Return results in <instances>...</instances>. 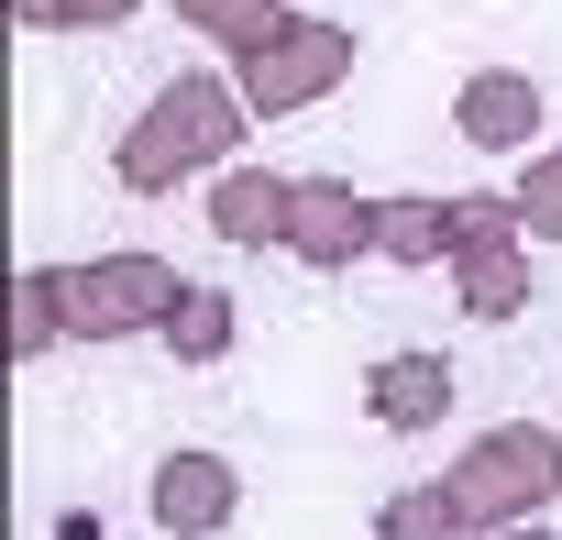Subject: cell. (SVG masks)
<instances>
[{
    "instance_id": "6",
    "label": "cell",
    "mask_w": 562,
    "mask_h": 540,
    "mask_svg": "<svg viewBox=\"0 0 562 540\" xmlns=\"http://www.w3.org/2000/svg\"><path fill=\"white\" fill-rule=\"evenodd\" d=\"M364 408H375L386 430H430V419L452 408V353H386V364L364 375Z\"/></svg>"
},
{
    "instance_id": "2",
    "label": "cell",
    "mask_w": 562,
    "mask_h": 540,
    "mask_svg": "<svg viewBox=\"0 0 562 540\" xmlns=\"http://www.w3.org/2000/svg\"><path fill=\"white\" fill-rule=\"evenodd\" d=\"M540 496H562V441L551 430H485V452L452 474V507H463V529H485V518H529Z\"/></svg>"
},
{
    "instance_id": "17",
    "label": "cell",
    "mask_w": 562,
    "mask_h": 540,
    "mask_svg": "<svg viewBox=\"0 0 562 540\" xmlns=\"http://www.w3.org/2000/svg\"><path fill=\"white\" fill-rule=\"evenodd\" d=\"M507 540H551V529H507Z\"/></svg>"
},
{
    "instance_id": "3",
    "label": "cell",
    "mask_w": 562,
    "mask_h": 540,
    "mask_svg": "<svg viewBox=\"0 0 562 540\" xmlns=\"http://www.w3.org/2000/svg\"><path fill=\"white\" fill-rule=\"evenodd\" d=\"M177 299H188L177 265H155V254H100V265H67V277H56L67 331H144V320H166Z\"/></svg>"
},
{
    "instance_id": "5",
    "label": "cell",
    "mask_w": 562,
    "mask_h": 540,
    "mask_svg": "<svg viewBox=\"0 0 562 540\" xmlns=\"http://www.w3.org/2000/svg\"><path fill=\"white\" fill-rule=\"evenodd\" d=\"M232 507H243V485H232L221 452H166L155 463V529L166 540H210V529H232Z\"/></svg>"
},
{
    "instance_id": "9",
    "label": "cell",
    "mask_w": 562,
    "mask_h": 540,
    "mask_svg": "<svg viewBox=\"0 0 562 540\" xmlns=\"http://www.w3.org/2000/svg\"><path fill=\"white\" fill-rule=\"evenodd\" d=\"M155 331H166V353H177V364H221V353H232V299H221V288H188Z\"/></svg>"
},
{
    "instance_id": "11",
    "label": "cell",
    "mask_w": 562,
    "mask_h": 540,
    "mask_svg": "<svg viewBox=\"0 0 562 540\" xmlns=\"http://www.w3.org/2000/svg\"><path fill=\"white\" fill-rule=\"evenodd\" d=\"M177 12H188V23H210L221 45H243V56L288 34V12H276V0H177Z\"/></svg>"
},
{
    "instance_id": "10",
    "label": "cell",
    "mask_w": 562,
    "mask_h": 540,
    "mask_svg": "<svg viewBox=\"0 0 562 540\" xmlns=\"http://www.w3.org/2000/svg\"><path fill=\"white\" fill-rule=\"evenodd\" d=\"M288 199H299V188H276V177H232V188L210 199V221H221L232 243H265V232H288Z\"/></svg>"
},
{
    "instance_id": "16",
    "label": "cell",
    "mask_w": 562,
    "mask_h": 540,
    "mask_svg": "<svg viewBox=\"0 0 562 540\" xmlns=\"http://www.w3.org/2000/svg\"><path fill=\"white\" fill-rule=\"evenodd\" d=\"M56 540H100V518H89V507H67V518H56Z\"/></svg>"
},
{
    "instance_id": "1",
    "label": "cell",
    "mask_w": 562,
    "mask_h": 540,
    "mask_svg": "<svg viewBox=\"0 0 562 540\" xmlns=\"http://www.w3.org/2000/svg\"><path fill=\"white\" fill-rule=\"evenodd\" d=\"M232 133H243V100H221L210 78H166L155 89V111L122 133V188H177L188 166H210V155H232Z\"/></svg>"
},
{
    "instance_id": "4",
    "label": "cell",
    "mask_w": 562,
    "mask_h": 540,
    "mask_svg": "<svg viewBox=\"0 0 562 540\" xmlns=\"http://www.w3.org/2000/svg\"><path fill=\"white\" fill-rule=\"evenodd\" d=\"M353 67V45L342 34H321V23H288L276 45H254V67H243V100L254 111H310L331 78Z\"/></svg>"
},
{
    "instance_id": "7",
    "label": "cell",
    "mask_w": 562,
    "mask_h": 540,
    "mask_svg": "<svg viewBox=\"0 0 562 540\" xmlns=\"http://www.w3.org/2000/svg\"><path fill=\"white\" fill-rule=\"evenodd\" d=\"M452 122H463V144H529V133H540V89H529L518 67H485V78H463Z\"/></svg>"
},
{
    "instance_id": "8",
    "label": "cell",
    "mask_w": 562,
    "mask_h": 540,
    "mask_svg": "<svg viewBox=\"0 0 562 540\" xmlns=\"http://www.w3.org/2000/svg\"><path fill=\"white\" fill-rule=\"evenodd\" d=\"M288 232L310 243V265H353V243H375V210H353L331 177H310V188L288 199Z\"/></svg>"
},
{
    "instance_id": "14",
    "label": "cell",
    "mask_w": 562,
    "mask_h": 540,
    "mask_svg": "<svg viewBox=\"0 0 562 540\" xmlns=\"http://www.w3.org/2000/svg\"><path fill=\"white\" fill-rule=\"evenodd\" d=\"M23 23H45V34H67V23H122L133 0H12Z\"/></svg>"
},
{
    "instance_id": "12",
    "label": "cell",
    "mask_w": 562,
    "mask_h": 540,
    "mask_svg": "<svg viewBox=\"0 0 562 540\" xmlns=\"http://www.w3.org/2000/svg\"><path fill=\"white\" fill-rule=\"evenodd\" d=\"M463 232H474V210H430V199L375 210V243H397V254H441V243H463Z\"/></svg>"
},
{
    "instance_id": "15",
    "label": "cell",
    "mask_w": 562,
    "mask_h": 540,
    "mask_svg": "<svg viewBox=\"0 0 562 540\" xmlns=\"http://www.w3.org/2000/svg\"><path fill=\"white\" fill-rule=\"evenodd\" d=\"M518 221H529L540 243H562V155H551V166H540V177L518 188Z\"/></svg>"
},
{
    "instance_id": "13",
    "label": "cell",
    "mask_w": 562,
    "mask_h": 540,
    "mask_svg": "<svg viewBox=\"0 0 562 540\" xmlns=\"http://www.w3.org/2000/svg\"><path fill=\"white\" fill-rule=\"evenodd\" d=\"M452 529H463L452 485H408V496H386V518H375V540H452Z\"/></svg>"
}]
</instances>
